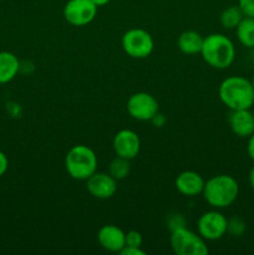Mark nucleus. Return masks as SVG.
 I'll return each mask as SVG.
<instances>
[{
    "mask_svg": "<svg viewBox=\"0 0 254 255\" xmlns=\"http://www.w3.org/2000/svg\"><path fill=\"white\" fill-rule=\"evenodd\" d=\"M248 179H249V184H251L252 188L254 189V166L252 167L251 171H249V176H248Z\"/></svg>",
    "mask_w": 254,
    "mask_h": 255,
    "instance_id": "28",
    "label": "nucleus"
},
{
    "mask_svg": "<svg viewBox=\"0 0 254 255\" xmlns=\"http://www.w3.org/2000/svg\"><path fill=\"white\" fill-rule=\"evenodd\" d=\"M7 168H9V159H7L6 154L4 152L0 151V177L6 173Z\"/></svg>",
    "mask_w": 254,
    "mask_h": 255,
    "instance_id": "24",
    "label": "nucleus"
},
{
    "mask_svg": "<svg viewBox=\"0 0 254 255\" xmlns=\"http://www.w3.org/2000/svg\"><path fill=\"white\" fill-rule=\"evenodd\" d=\"M87 192L97 199H109L116 193L117 179L110 173L95 172L89 179H86Z\"/></svg>",
    "mask_w": 254,
    "mask_h": 255,
    "instance_id": "11",
    "label": "nucleus"
},
{
    "mask_svg": "<svg viewBox=\"0 0 254 255\" xmlns=\"http://www.w3.org/2000/svg\"><path fill=\"white\" fill-rule=\"evenodd\" d=\"M243 17L244 14L241 10V7L238 5H232V6H228L222 11L219 20H221V24L224 29L231 30L236 29Z\"/></svg>",
    "mask_w": 254,
    "mask_h": 255,
    "instance_id": "18",
    "label": "nucleus"
},
{
    "mask_svg": "<svg viewBox=\"0 0 254 255\" xmlns=\"http://www.w3.org/2000/svg\"><path fill=\"white\" fill-rule=\"evenodd\" d=\"M120 254L122 255H144L146 252L142 251L141 248H136V247H125Z\"/></svg>",
    "mask_w": 254,
    "mask_h": 255,
    "instance_id": "25",
    "label": "nucleus"
},
{
    "mask_svg": "<svg viewBox=\"0 0 254 255\" xmlns=\"http://www.w3.org/2000/svg\"><path fill=\"white\" fill-rule=\"evenodd\" d=\"M64 19L72 26H86L94 21L97 6L91 0H69L64 6Z\"/></svg>",
    "mask_w": 254,
    "mask_h": 255,
    "instance_id": "7",
    "label": "nucleus"
},
{
    "mask_svg": "<svg viewBox=\"0 0 254 255\" xmlns=\"http://www.w3.org/2000/svg\"><path fill=\"white\" fill-rule=\"evenodd\" d=\"M228 219L218 211H209L202 214L197 223L198 234L204 241H218L227 234Z\"/></svg>",
    "mask_w": 254,
    "mask_h": 255,
    "instance_id": "9",
    "label": "nucleus"
},
{
    "mask_svg": "<svg viewBox=\"0 0 254 255\" xmlns=\"http://www.w3.org/2000/svg\"><path fill=\"white\" fill-rule=\"evenodd\" d=\"M169 242L177 255H206L209 252L206 241L186 227L171 231Z\"/></svg>",
    "mask_w": 254,
    "mask_h": 255,
    "instance_id": "5",
    "label": "nucleus"
},
{
    "mask_svg": "<svg viewBox=\"0 0 254 255\" xmlns=\"http://www.w3.org/2000/svg\"><path fill=\"white\" fill-rule=\"evenodd\" d=\"M246 229L247 224L241 217H232L227 222V233L231 234L232 237H236V238L242 237L246 233Z\"/></svg>",
    "mask_w": 254,
    "mask_h": 255,
    "instance_id": "20",
    "label": "nucleus"
},
{
    "mask_svg": "<svg viewBox=\"0 0 254 255\" xmlns=\"http://www.w3.org/2000/svg\"><path fill=\"white\" fill-rule=\"evenodd\" d=\"M127 112L137 121H151L159 111L157 100L147 92H136L127 100Z\"/></svg>",
    "mask_w": 254,
    "mask_h": 255,
    "instance_id": "8",
    "label": "nucleus"
},
{
    "mask_svg": "<svg viewBox=\"0 0 254 255\" xmlns=\"http://www.w3.org/2000/svg\"><path fill=\"white\" fill-rule=\"evenodd\" d=\"M142 243H143V238L142 234L137 231H129L126 233V246L125 247H136V248H141Z\"/></svg>",
    "mask_w": 254,
    "mask_h": 255,
    "instance_id": "21",
    "label": "nucleus"
},
{
    "mask_svg": "<svg viewBox=\"0 0 254 255\" xmlns=\"http://www.w3.org/2000/svg\"><path fill=\"white\" fill-rule=\"evenodd\" d=\"M202 194L204 201L213 208H227L238 197L239 184L232 176L218 174L206 181Z\"/></svg>",
    "mask_w": 254,
    "mask_h": 255,
    "instance_id": "2",
    "label": "nucleus"
},
{
    "mask_svg": "<svg viewBox=\"0 0 254 255\" xmlns=\"http://www.w3.org/2000/svg\"><path fill=\"white\" fill-rule=\"evenodd\" d=\"M65 168L76 181H86L97 172V156L90 147L77 144L70 148L65 157Z\"/></svg>",
    "mask_w": 254,
    "mask_h": 255,
    "instance_id": "4",
    "label": "nucleus"
},
{
    "mask_svg": "<svg viewBox=\"0 0 254 255\" xmlns=\"http://www.w3.org/2000/svg\"><path fill=\"white\" fill-rule=\"evenodd\" d=\"M152 122H153L154 124V126L156 127H162L164 125V122H166V120H164V117H163V115H161L158 112V114L156 115V116L153 117V119L151 120Z\"/></svg>",
    "mask_w": 254,
    "mask_h": 255,
    "instance_id": "27",
    "label": "nucleus"
},
{
    "mask_svg": "<svg viewBox=\"0 0 254 255\" xmlns=\"http://www.w3.org/2000/svg\"><path fill=\"white\" fill-rule=\"evenodd\" d=\"M97 241L105 251L120 253L126 246V233L117 226L107 224L100 228Z\"/></svg>",
    "mask_w": 254,
    "mask_h": 255,
    "instance_id": "12",
    "label": "nucleus"
},
{
    "mask_svg": "<svg viewBox=\"0 0 254 255\" xmlns=\"http://www.w3.org/2000/svg\"><path fill=\"white\" fill-rule=\"evenodd\" d=\"M251 81H252V85H253V89H254V76H253V79L251 80Z\"/></svg>",
    "mask_w": 254,
    "mask_h": 255,
    "instance_id": "31",
    "label": "nucleus"
},
{
    "mask_svg": "<svg viewBox=\"0 0 254 255\" xmlns=\"http://www.w3.org/2000/svg\"><path fill=\"white\" fill-rule=\"evenodd\" d=\"M238 6L243 11L244 16L254 17V0H238Z\"/></svg>",
    "mask_w": 254,
    "mask_h": 255,
    "instance_id": "22",
    "label": "nucleus"
},
{
    "mask_svg": "<svg viewBox=\"0 0 254 255\" xmlns=\"http://www.w3.org/2000/svg\"><path fill=\"white\" fill-rule=\"evenodd\" d=\"M228 121L232 132L236 136L247 138L254 133V114L251 109L232 111Z\"/></svg>",
    "mask_w": 254,
    "mask_h": 255,
    "instance_id": "13",
    "label": "nucleus"
},
{
    "mask_svg": "<svg viewBox=\"0 0 254 255\" xmlns=\"http://www.w3.org/2000/svg\"><path fill=\"white\" fill-rule=\"evenodd\" d=\"M236 34L243 46L254 47V17L244 16L236 27Z\"/></svg>",
    "mask_w": 254,
    "mask_h": 255,
    "instance_id": "17",
    "label": "nucleus"
},
{
    "mask_svg": "<svg viewBox=\"0 0 254 255\" xmlns=\"http://www.w3.org/2000/svg\"><path fill=\"white\" fill-rule=\"evenodd\" d=\"M252 57H253V61H254V47H252Z\"/></svg>",
    "mask_w": 254,
    "mask_h": 255,
    "instance_id": "30",
    "label": "nucleus"
},
{
    "mask_svg": "<svg viewBox=\"0 0 254 255\" xmlns=\"http://www.w3.org/2000/svg\"><path fill=\"white\" fill-rule=\"evenodd\" d=\"M201 55L209 66L223 70L234 62L236 46L233 41L226 35L211 34L204 37Z\"/></svg>",
    "mask_w": 254,
    "mask_h": 255,
    "instance_id": "3",
    "label": "nucleus"
},
{
    "mask_svg": "<svg viewBox=\"0 0 254 255\" xmlns=\"http://www.w3.org/2000/svg\"><path fill=\"white\" fill-rule=\"evenodd\" d=\"M222 104L231 111L252 109L254 105V89L251 80L243 76H231L221 82L218 89Z\"/></svg>",
    "mask_w": 254,
    "mask_h": 255,
    "instance_id": "1",
    "label": "nucleus"
},
{
    "mask_svg": "<svg viewBox=\"0 0 254 255\" xmlns=\"http://www.w3.org/2000/svg\"><path fill=\"white\" fill-rule=\"evenodd\" d=\"M206 181L199 173L194 171H183L177 176L176 189L187 197H194L202 194Z\"/></svg>",
    "mask_w": 254,
    "mask_h": 255,
    "instance_id": "14",
    "label": "nucleus"
},
{
    "mask_svg": "<svg viewBox=\"0 0 254 255\" xmlns=\"http://www.w3.org/2000/svg\"><path fill=\"white\" fill-rule=\"evenodd\" d=\"M248 144H247V153H248L249 158L254 162V133L248 137Z\"/></svg>",
    "mask_w": 254,
    "mask_h": 255,
    "instance_id": "26",
    "label": "nucleus"
},
{
    "mask_svg": "<svg viewBox=\"0 0 254 255\" xmlns=\"http://www.w3.org/2000/svg\"><path fill=\"white\" fill-rule=\"evenodd\" d=\"M91 1L94 2L97 7H99V6H104V5H107L110 1H111V0H91Z\"/></svg>",
    "mask_w": 254,
    "mask_h": 255,
    "instance_id": "29",
    "label": "nucleus"
},
{
    "mask_svg": "<svg viewBox=\"0 0 254 255\" xmlns=\"http://www.w3.org/2000/svg\"><path fill=\"white\" fill-rule=\"evenodd\" d=\"M204 37L199 32L194 30H187L183 31L177 39V46L179 51L186 55L201 54L202 46H203Z\"/></svg>",
    "mask_w": 254,
    "mask_h": 255,
    "instance_id": "16",
    "label": "nucleus"
},
{
    "mask_svg": "<svg viewBox=\"0 0 254 255\" xmlns=\"http://www.w3.org/2000/svg\"><path fill=\"white\" fill-rule=\"evenodd\" d=\"M112 146L117 156L131 161L136 158L141 151V139L132 129H121L115 134Z\"/></svg>",
    "mask_w": 254,
    "mask_h": 255,
    "instance_id": "10",
    "label": "nucleus"
},
{
    "mask_svg": "<svg viewBox=\"0 0 254 255\" xmlns=\"http://www.w3.org/2000/svg\"><path fill=\"white\" fill-rule=\"evenodd\" d=\"M131 171V166H129V159L124 158V157L117 156L114 161L110 163V172L109 173L114 177L115 179H124L126 178Z\"/></svg>",
    "mask_w": 254,
    "mask_h": 255,
    "instance_id": "19",
    "label": "nucleus"
},
{
    "mask_svg": "<svg viewBox=\"0 0 254 255\" xmlns=\"http://www.w3.org/2000/svg\"><path fill=\"white\" fill-rule=\"evenodd\" d=\"M20 71V61L10 51H0V85L9 84Z\"/></svg>",
    "mask_w": 254,
    "mask_h": 255,
    "instance_id": "15",
    "label": "nucleus"
},
{
    "mask_svg": "<svg viewBox=\"0 0 254 255\" xmlns=\"http://www.w3.org/2000/svg\"><path fill=\"white\" fill-rule=\"evenodd\" d=\"M167 223H168V227L171 231L181 228V227H186V221H184L183 216H181V214H173V216H171L168 218V221H167Z\"/></svg>",
    "mask_w": 254,
    "mask_h": 255,
    "instance_id": "23",
    "label": "nucleus"
},
{
    "mask_svg": "<svg viewBox=\"0 0 254 255\" xmlns=\"http://www.w3.org/2000/svg\"><path fill=\"white\" fill-rule=\"evenodd\" d=\"M124 51L132 59H146L154 49L152 35L141 27L127 30L121 40Z\"/></svg>",
    "mask_w": 254,
    "mask_h": 255,
    "instance_id": "6",
    "label": "nucleus"
}]
</instances>
